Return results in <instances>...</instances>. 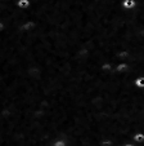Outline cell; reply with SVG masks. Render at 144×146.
I'll use <instances>...</instances> for the list:
<instances>
[{
	"instance_id": "obj_1",
	"label": "cell",
	"mask_w": 144,
	"mask_h": 146,
	"mask_svg": "<svg viewBox=\"0 0 144 146\" xmlns=\"http://www.w3.org/2000/svg\"><path fill=\"white\" fill-rule=\"evenodd\" d=\"M138 3H136V0H122L121 1V8L124 11H134L136 8Z\"/></svg>"
},
{
	"instance_id": "obj_2",
	"label": "cell",
	"mask_w": 144,
	"mask_h": 146,
	"mask_svg": "<svg viewBox=\"0 0 144 146\" xmlns=\"http://www.w3.org/2000/svg\"><path fill=\"white\" fill-rule=\"evenodd\" d=\"M16 5L21 11H27L31 8V0H17Z\"/></svg>"
},
{
	"instance_id": "obj_3",
	"label": "cell",
	"mask_w": 144,
	"mask_h": 146,
	"mask_svg": "<svg viewBox=\"0 0 144 146\" xmlns=\"http://www.w3.org/2000/svg\"><path fill=\"white\" fill-rule=\"evenodd\" d=\"M134 87L138 89H144V76H138L134 80Z\"/></svg>"
},
{
	"instance_id": "obj_4",
	"label": "cell",
	"mask_w": 144,
	"mask_h": 146,
	"mask_svg": "<svg viewBox=\"0 0 144 146\" xmlns=\"http://www.w3.org/2000/svg\"><path fill=\"white\" fill-rule=\"evenodd\" d=\"M133 140L138 143H143L144 142V132H135L133 136Z\"/></svg>"
},
{
	"instance_id": "obj_5",
	"label": "cell",
	"mask_w": 144,
	"mask_h": 146,
	"mask_svg": "<svg viewBox=\"0 0 144 146\" xmlns=\"http://www.w3.org/2000/svg\"><path fill=\"white\" fill-rule=\"evenodd\" d=\"M4 30H7V25H5V22L0 21V33H3Z\"/></svg>"
},
{
	"instance_id": "obj_6",
	"label": "cell",
	"mask_w": 144,
	"mask_h": 146,
	"mask_svg": "<svg viewBox=\"0 0 144 146\" xmlns=\"http://www.w3.org/2000/svg\"><path fill=\"white\" fill-rule=\"evenodd\" d=\"M124 146H134V145H131V143H126V145H124Z\"/></svg>"
},
{
	"instance_id": "obj_7",
	"label": "cell",
	"mask_w": 144,
	"mask_h": 146,
	"mask_svg": "<svg viewBox=\"0 0 144 146\" xmlns=\"http://www.w3.org/2000/svg\"><path fill=\"white\" fill-rule=\"evenodd\" d=\"M0 1H4V0H0Z\"/></svg>"
}]
</instances>
